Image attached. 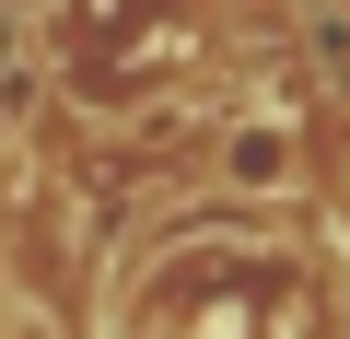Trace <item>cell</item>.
Listing matches in <instances>:
<instances>
[{
    "mask_svg": "<svg viewBox=\"0 0 350 339\" xmlns=\"http://www.w3.org/2000/svg\"><path fill=\"white\" fill-rule=\"evenodd\" d=\"M211 188H222V199H245V211H280V199L304 188V129H292L280 105L222 117V140H211Z\"/></svg>",
    "mask_w": 350,
    "mask_h": 339,
    "instance_id": "obj_1",
    "label": "cell"
},
{
    "mask_svg": "<svg viewBox=\"0 0 350 339\" xmlns=\"http://www.w3.org/2000/svg\"><path fill=\"white\" fill-rule=\"evenodd\" d=\"M0 339H59V327H47V316H12V327H0Z\"/></svg>",
    "mask_w": 350,
    "mask_h": 339,
    "instance_id": "obj_2",
    "label": "cell"
},
{
    "mask_svg": "<svg viewBox=\"0 0 350 339\" xmlns=\"http://www.w3.org/2000/svg\"><path fill=\"white\" fill-rule=\"evenodd\" d=\"M327 12H338V24H350V0H327Z\"/></svg>",
    "mask_w": 350,
    "mask_h": 339,
    "instance_id": "obj_3",
    "label": "cell"
}]
</instances>
